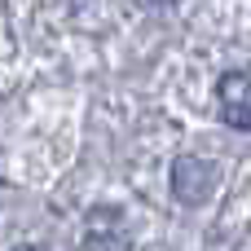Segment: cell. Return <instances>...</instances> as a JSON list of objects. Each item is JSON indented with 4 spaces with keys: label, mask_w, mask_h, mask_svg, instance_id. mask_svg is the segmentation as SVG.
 <instances>
[{
    "label": "cell",
    "mask_w": 251,
    "mask_h": 251,
    "mask_svg": "<svg viewBox=\"0 0 251 251\" xmlns=\"http://www.w3.org/2000/svg\"><path fill=\"white\" fill-rule=\"evenodd\" d=\"M216 101H221V119L238 132H251V75L247 71H225L216 79Z\"/></svg>",
    "instance_id": "6da1fadb"
},
{
    "label": "cell",
    "mask_w": 251,
    "mask_h": 251,
    "mask_svg": "<svg viewBox=\"0 0 251 251\" xmlns=\"http://www.w3.org/2000/svg\"><path fill=\"white\" fill-rule=\"evenodd\" d=\"M212 190H216V168H212L207 159L181 154V159L172 163V194H176L181 203H203V199H212Z\"/></svg>",
    "instance_id": "7a4b0ae2"
},
{
    "label": "cell",
    "mask_w": 251,
    "mask_h": 251,
    "mask_svg": "<svg viewBox=\"0 0 251 251\" xmlns=\"http://www.w3.org/2000/svg\"><path fill=\"white\" fill-rule=\"evenodd\" d=\"M18 251H44V247H35V243H26V247H18Z\"/></svg>",
    "instance_id": "3957f363"
}]
</instances>
